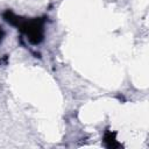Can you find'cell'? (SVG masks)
<instances>
[{"instance_id": "obj_1", "label": "cell", "mask_w": 149, "mask_h": 149, "mask_svg": "<svg viewBox=\"0 0 149 149\" xmlns=\"http://www.w3.org/2000/svg\"><path fill=\"white\" fill-rule=\"evenodd\" d=\"M3 17L8 23L16 26L22 33H24L33 44H38L43 40V19L36 17L31 20H23L22 17L16 16L9 10L3 14Z\"/></svg>"}, {"instance_id": "obj_2", "label": "cell", "mask_w": 149, "mask_h": 149, "mask_svg": "<svg viewBox=\"0 0 149 149\" xmlns=\"http://www.w3.org/2000/svg\"><path fill=\"white\" fill-rule=\"evenodd\" d=\"M104 142L106 144L107 148H120L121 144L115 140V133H112V132H106L105 136H104Z\"/></svg>"}, {"instance_id": "obj_3", "label": "cell", "mask_w": 149, "mask_h": 149, "mask_svg": "<svg viewBox=\"0 0 149 149\" xmlns=\"http://www.w3.org/2000/svg\"><path fill=\"white\" fill-rule=\"evenodd\" d=\"M3 36H5V31L2 30V28L0 27V42L2 41V38H3Z\"/></svg>"}]
</instances>
